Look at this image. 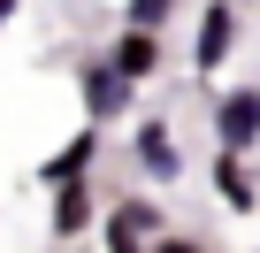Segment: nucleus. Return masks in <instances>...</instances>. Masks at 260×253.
Instances as JSON below:
<instances>
[{
  "label": "nucleus",
  "instance_id": "nucleus-12",
  "mask_svg": "<svg viewBox=\"0 0 260 253\" xmlns=\"http://www.w3.org/2000/svg\"><path fill=\"white\" fill-rule=\"evenodd\" d=\"M8 16H16V0H0V23H8Z\"/></svg>",
  "mask_w": 260,
  "mask_h": 253
},
{
  "label": "nucleus",
  "instance_id": "nucleus-11",
  "mask_svg": "<svg viewBox=\"0 0 260 253\" xmlns=\"http://www.w3.org/2000/svg\"><path fill=\"white\" fill-rule=\"evenodd\" d=\"M146 253H207V245H199V238H176V230H153Z\"/></svg>",
  "mask_w": 260,
  "mask_h": 253
},
{
  "label": "nucleus",
  "instance_id": "nucleus-5",
  "mask_svg": "<svg viewBox=\"0 0 260 253\" xmlns=\"http://www.w3.org/2000/svg\"><path fill=\"white\" fill-rule=\"evenodd\" d=\"M161 31H138V23H122L115 39H107V69H122L130 85H146V77H161Z\"/></svg>",
  "mask_w": 260,
  "mask_h": 253
},
{
  "label": "nucleus",
  "instance_id": "nucleus-1",
  "mask_svg": "<svg viewBox=\"0 0 260 253\" xmlns=\"http://www.w3.org/2000/svg\"><path fill=\"white\" fill-rule=\"evenodd\" d=\"M77 92H84V115H92V123H122L130 100H138V85H130L122 69H107V54L77 69Z\"/></svg>",
  "mask_w": 260,
  "mask_h": 253
},
{
  "label": "nucleus",
  "instance_id": "nucleus-10",
  "mask_svg": "<svg viewBox=\"0 0 260 253\" xmlns=\"http://www.w3.org/2000/svg\"><path fill=\"white\" fill-rule=\"evenodd\" d=\"M169 8H176V0H130V8H122V23H138V31H161V23H169Z\"/></svg>",
  "mask_w": 260,
  "mask_h": 253
},
{
  "label": "nucleus",
  "instance_id": "nucleus-6",
  "mask_svg": "<svg viewBox=\"0 0 260 253\" xmlns=\"http://www.w3.org/2000/svg\"><path fill=\"white\" fill-rule=\"evenodd\" d=\"M130 161H138L153 184H176V177H184V146L169 138V123H138V138H130Z\"/></svg>",
  "mask_w": 260,
  "mask_h": 253
},
{
  "label": "nucleus",
  "instance_id": "nucleus-4",
  "mask_svg": "<svg viewBox=\"0 0 260 253\" xmlns=\"http://www.w3.org/2000/svg\"><path fill=\"white\" fill-rule=\"evenodd\" d=\"M153 230H169V215L153 200H115L107 207V253H146Z\"/></svg>",
  "mask_w": 260,
  "mask_h": 253
},
{
  "label": "nucleus",
  "instance_id": "nucleus-7",
  "mask_svg": "<svg viewBox=\"0 0 260 253\" xmlns=\"http://www.w3.org/2000/svg\"><path fill=\"white\" fill-rule=\"evenodd\" d=\"M92 222H100V192H92L84 177L54 184V238H77V230H92Z\"/></svg>",
  "mask_w": 260,
  "mask_h": 253
},
{
  "label": "nucleus",
  "instance_id": "nucleus-9",
  "mask_svg": "<svg viewBox=\"0 0 260 253\" xmlns=\"http://www.w3.org/2000/svg\"><path fill=\"white\" fill-rule=\"evenodd\" d=\"M214 192L230 200V215H252V207H260V192H252V177H245V154H214Z\"/></svg>",
  "mask_w": 260,
  "mask_h": 253
},
{
  "label": "nucleus",
  "instance_id": "nucleus-2",
  "mask_svg": "<svg viewBox=\"0 0 260 253\" xmlns=\"http://www.w3.org/2000/svg\"><path fill=\"white\" fill-rule=\"evenodd\" d=\"M214 146L222 154H252L260 146V92L252 85H237V92L214 100Z\"/></svg>",
  "mask_w": 260,
  "mask_h": 253
},
{
  "label": "nucleus",
  "instance_id": "nucleus-3",
  "mask_svg": "<svg viewBox=\"0 0 260 253\" xmlns=\"http://www.w3.org/2000/svg\"><path fill=\"white\" fill-rule=\"evenodd\" d=\"M237 0H207V16H199V39H191V69L199 77H214L222 62H230V46H237Z\"/></svg>",
  "mask_w": 260,
  "mask_h": 253
},
{
  "label": "nucleus",
  "instance_id": "nucleus-13",
  "mask_svg": "<svg viewBox=\"0 0 260 253\" xmlns=\"http://www.w3.org/2000/svg\"><path fill=\"white\" fill-rule=\"evenodd\" d=\"M237 8H245V0H237Z\"/></svg>",
  "mask_w": 260,
  "mask_h": 253
},
{
  "label": "nucleus",
  "instance_id": "nucleus-8",
  "mask_svg": "<svg viewBox=\"0 0 260 253\" xmlns=\"http://www.w3.org/2000/svg\"><path fill=\"white\" fill-rule=\"evenodd\" d=\"M92 154H100V123H84V131H77L61 154H46V161H39V184H69V177H84V169H92Z\"/></svg>",
  "mask_w": 260,
  "mask_h": 253
}]
</instances>
